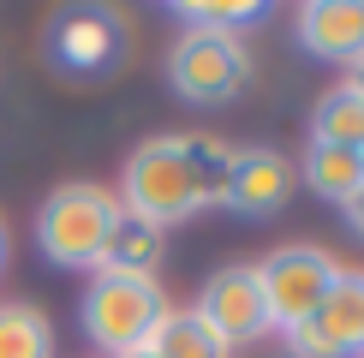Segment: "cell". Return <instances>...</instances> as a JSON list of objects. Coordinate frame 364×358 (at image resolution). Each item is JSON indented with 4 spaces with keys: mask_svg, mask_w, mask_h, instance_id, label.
I'll use <instances>...</instances> for the list:
<instances>
[{
    "mask_svg": "<svg viewBox=\"0 0 364 358\" xmlns=\"http://www.w3.org/2000/svg\"><path fill=\"white\" fill-rule=\"evenodd\" d=\"M0 358H54V322L36 305H0Z\"/></svg>",
    "mask_w": 364,
    "mask_h": 358,
    "instance_id": "15",
    "label": "cell"
},
{
    "mask_svg": "<svg viewBox=\"0 0 364 358\" xmlns=\"http://www.w3.org/2000/svg\"><path fill=\"white\" fill-rule=\"evenodd\" d=\"M358 156H364V149H358Z\"/></svg>",
    "mask_w": 364,
    "mask_h": 358,
    "instance_id": "22",
    "label": "cell"
},
{
    "mask_svg": "<svg viewBox=\"0 0 364 358\" xmlns=\"http://www.w3.org/2000/svg\"><path fill=\"white\" fill-rule=\"evenodd\" d=\"M227 161L233 149L209 131H191V138H149L132 149L126 161V191H119V209L132 221H149V227H179L197 209H215L221 185H227Z\"/></svg>",
    "mask_w": 364,
    "mask_h": 358,
    "instance_id": "1",
    "label": "cell"
},
{
    "mask_svg": "<svg viewBox=\"0 0 364 358\" xmlns=\"http://www.w3.org/2000/svg\"><path fill=\"white\" fill-rule=\"evenodd\" d=\"M257 268V287L269 298V322L275 328H299L316 317V305L328 298V287L341 281V257L323 245H281L269 251Z\"/></svg>",
    "mask_w": 364,
    "mask_h": 358,
    "instance_id": "5",
    "label": "cell"
},
{
    "mask_svg": "<svg viewBox=\"0 0 364 358\" xmlns=\"http://www.w3.org/2000/svg\"><path fill=\"white\" fill-rule=\"evenodd\" d=\"M341 215H346V227H353V233L364 239V191H353V197L341 203Z\"/></svg>",
    "mask_w": 364,
    "mask_h": 358,
    "instance_id": "18",
    "label": "cell"
},
{
    "mask_svg": "<svg viewBox=\"0 0 364 358\" xmlns=\"http://www.w3.org/2000/svg\"><path fill=\"white\" fill-rule=\"evenodd\" d=\"M6 251H12V239H6V221H0V268H6Z\"/></svg>",
    "mask_w": 364,
    "mask_h": 358,
    "instance_id": "20",
    "label": "cell"
},
{
    "mask_svg": "<svg viewBox=\"0 0 364 358\" xmlns=\"http://www.w3.org/2000/svg\"><path fill=\"white\" fill-rule=\"evenodd\" d=\"M191 310L215 328L227 347H251V340H263L269 328H275L269 322V298H263V287H257L251 263H233V268H221V275H209Z\"/></svg>",
    "mask_w": 364,
    "mask_h": 358,
    "instance_id": "6",
    "label": "cell"
},
{
    "mask_svg": "<svg viewBox=\"0 0 364 358\" xmlns=\"http://www.w3.org/2000/svg\"><path fill=\"white\" fill-rule=\"evenodd\" d=\"M161 245H168V233H161V227L119 215V227L108 239V251H102L96 275H156V268H161Z\"/></svg>",
    "mask_w": 364,
    "mask_h": 358,
    "instance_id": "12",
    "label": "cell"
},
{
    "mask_svg": "<svg viewBox=\"0 0 364 358\" xmlns=\"http://www.w3.org/2000/svg\"><path fill=\"white\" fill-rule=\"evenodd\" d=\"M311 143H335V149H364V102L353 90H328L311 108Z\"/></svg>",
    "mask_w": 364,
    "mask_h": 358,
    "instance_id": "14",
    "label": "cell"
},
{
    "mask_svg": "<svg viewBox=\"0 0 364 358\" xmlns=\"http://www.w3.org/2000/svg\"><path fill=\"white\" fill-rule=\"evenodd\" d=\"M119 358H149V352H144V347H138V352H119Z\"/></svg>",
    "mask_w": 364,
    "mask_h": 358,
    "instance_id": "21",
    "label": "cell"
},
{
    "mask_svg": "<svg viewBox=\"0 0 364 358\" xmlns=\"http://www.w3.org/2000/svg\"><path fill=\"white\" fill-rule=\"evenodd\" d=\"M168 84L191 108H221L251 84V48L239 30H186L168 54Z\"/></svg>",
    "mask_w": 364,
    "mask_h": 358,
    "instance_id": "4",
    "label": "cell"
},
{
    "mask_svg": "<svg viewBox=\"0 0 364 358\" xmlns=\"http://www.w3.org/2000/svg\"><path fill=\"white\" fill-rule=\"evenodd\" d=\"M48 48L72 78H96L119 60V18L108 6H66L48 30Z\"/></svg>",
    "mask_w": 364,
    "mask_h": 358,
    "instance_id": "8",
    "label": "cell"
},
{
    "mask_svg": "<svg viewBox=\"0 0 364 358\" xmlns=\"http://www.w3.org/2000/svg\"><path fill=\"white\" fill-rule=\"evenodd\" d=\"M144 352L149 358H233V347L209 328L197 310H179V305H168V317L156 322V335L144 340Z\"/></svg>",
    "mask_w": 364,
    "mask_h": 358,
    "instance_id": "11",
    "label": "cell"
},
{
    "mask_svg": "<svg viewBox=\"0 0 364 358\" xmlns=\"http://www.w3.org/2000/svg\"><path fill=\"white\" fill-rule=\"evenodd\" d=\"M168 317V293L156 275H90L84 287V335L108 358L138 352Z\"/></svg>",
    "mask_w": 364,
    "mask_h": 358,
    "instance_id": "3",
    "label": "cell"
},
{
    "mask_svg": "<svg viewBox=\"0 0 364 358\" xmlns=\"http://www.w3.org/2000/svg\"><path fill=\"white\" fill-rule=\"evenodd\" d=\"M281 335H287V352H293V358H341V352H335V347L323 340V328H316V322L281 328Z\"/></svg>",
    "mask_w": 364,
    "mask_h": 358,
    "instance_id": "17",
    "label": "cell"
},
{
    "mask_svg": "<svg viewBox=\"0 0 364 358\" xmlns=\"http://www.w3.org/2000/svg\"><path fill=\"white\" fill-rule=\"evenodd\" d=\"M293 185H299L293 161L281 149H269V143H251V149H233V161H227L221 203L239 209V215H275V209H287Z\"/></svg>",
    "mask_w": 364,
    "mask_h": 358,
    "instance_id": "7",
    "label": "cell"
},
{
    "mask_svg": "<svg viewBox=\"0 0 364 358\" xmlns=\"http://www.w3.org/2000/svg\"><path fill=\"white\" fill-rule=\"evenodd\" d=\"M299 179L328 203H346L353 191H364V156L358 149H335V143H311L305 149V168Z\"/></svg>",
    "mask_w": 364,
    "mask_h": 358,
    "instance_id": "13",
    "label": "cell"
},
{
    "mask_svg": "<svg viewBox=\"0 0 364 358\" xmlns=\"http://www.w3.org/2000/svg\"><path fill=\"white\" fill-rule=\"evenodd\" d=\"M173 12H179L191 30H233V24L263 18V6H257V0H179Z\"/></svg>",
    "mask_w": 364,
    "mask_h": 358,
    "instance_id": "16",
    "label": "cell"
},
{
    "mask_svg": "<svg viewBox=\"0 0 364 358\" xmlns=\"http://www.w3.org/2000/svg\"><path fill=\"white\" fill-rule=\"evenodd\" d=\"M311 322L323 328V340H328L341 358L364 352V275H358V268H341V281L328 287V298L316 305Z\"/></svg>",
    "mask_w": 364,
    "mask_h": 358,
    "instance_id": "10",
    "label": "cell"
},
{
    "mask_svg": "<svg viewBox=\"0 0 364 358\" xmlns=\"http://www.w3.org/2000/svg\"><path fill=\"white\" fill-rule=\"evenodd\" d=\"M346 90H353V96L364 102V60H358V66H353V78H346Z\"/></svg>",
    "mask_w": 364,
    "mask_h": 358,
    "instance_id": "19",
    "label": "cell"
},
{
    "mask_svg": "<svg viewBox=\"0 0 364 358\" xmlns=\"http://www.w3.org/2000/svg\"><path fill=\"white\" fill-rule=\"evenodd\" d=\"M119 197L108 185H90V179H72V185H54L36 209V245L54 268H90L96 275L102 251L119 227Z\"/></svg>",
    "mask_w": 364,
    "mask_h": 358,
    "instance_id": "2",
    "label": "cell"
},
{
    "mask_svg": "<svg viewBox=\"0 0 364 358\" xmlns=\"http://www.w3.org/2000/svg\"><path fill=\"white\" fill-rule=\"evenodd\" d=\"M293 24L316 60H335V66L364 60V0H305Z\"/></svg>",
    "mask_w": 364,
    "mask_h": 358,
    "instance_id": "9",
    "label": "cell"
}]
</instances>
